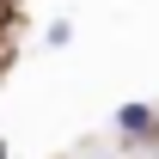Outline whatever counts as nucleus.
<instances>
[{
    "mask_svg": "<svg viewBox=\"0 0 159 159\" xmlns=\"http://www.w3.org/2000/svg\"><path fill=\"white\" fill-rule=\"evenodd\" d=\"M116 135H159V110L153 104H116Z\"/></svg>",
    "mask_w": 159,
    "mask_h": 159,
    "instance_id": "1",
    "label": "nucleus"
},
{
    "mask_svg": "<svg viewBox=\"0 0 159 159\" xmlns=\"http://www.w3.org/2000/svg\"><path fill=\"white\" fill-rule=\"evenodd\" d=\"M43 43H55V49H67V43H74V25H67V19H55V25H49V37H43Z\"/></svg>",
    "mask_w": 159,
    "mask_h": 159,
    "instance_id": "2",
    "label": "nucleus"
}]
</instances>
